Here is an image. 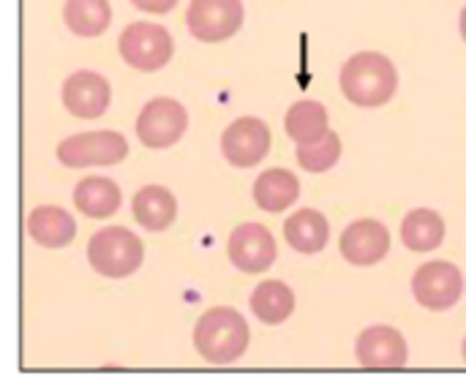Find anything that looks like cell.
Returning a JSON list of instances; mask_svg holds the SVG:
<instances>
[{"label":"cell","instance_id":"cell-17","mask_svg":"<svg viewBox=\"0 0 466 392\" xmlns=\"http://www.w3.org/2000/svg\"><path fill=\"white\" fill-rule=\"evenodd\" d=\"M284 237L300 254H319L328 246L330 224L319 210H298L292 218H287Z\"/></svg>","mask_w":466,"mask_h":392},{"label":"cell","instance_id":"cell-14","mask_svg":"<svg viewBox=\"0 0 466 392\" xmlns=\"http://www.w3.org/2000/svg\"><path fill=\"white\" fill-rule=\"evenodd\" d=\"M27 235L44 248H63L74 240L76 224L63 207L44 205L27 216Z\"/></svg>","mask_w":466,"mask_h":392},{"label":"cell","instance_id":"cell-26","mask_svg":"<svg viewBox=\"0 0 466 392\" xmlns=\"http://www.w3.org/2000/svg\"><path fill=\"white\" fill-rule=\"evenodd\" d=\"M464 360H466V338H464Z\"/></svg>","mask_w":466,"mask_h":392},{"label":"cell","instance_id":"cell-15","mask_svg":"<svg viewBox=\"0 0 466 392\" xmlns=\"http://www.w3.org/2000/svg\"><path fill=\"white\" fill-rule=\"evenodd\" d=\"M134 218L150 232L169 229L177 218V202H175L172 191H167L164 186H145L142 191H137Z\"/></svg>","mask_w":466,"mask_h":392},{"label":"cell","instance_id":"cell-11","mask_svg":"<svg viewBox=\"0 0 466 392\" xmlns=\"http://www.w3.org/2000/svg\"><path fill=\"white\" fill-rule=\"evenodd\" d=\"M358 360L371 371H396L407 366V341L396 327L377 325L358 336Z\"/></svg>","mask_w":466,"mask_h":392},{"label":"cell","instance_id":"cell-19","mask_svg":"<svg viewBox=\"0 0 466 392\" xmlns=\"http://www.w3.org/2000/svg\"><path fill=\"white\" fill-rule=\"evenodd\" d=\"M401 240H404V246L410 251H418V254L440 248L442 240H445L442 216L437 210H429V207L412 210L401 224Z\"/></svg>","mask_w":466,"mask_h":392},{"label":"cell","instance_id":"cell-8","mask_svg":"<svg viewBox=\"0 0 466 392\" xmlns=\"http://www.w3.org/2000/svg\"><path fill=\"white\" fill-rule=\"evenodd\" d=\"M415 300L429 311H448L464 295V276L451 262H426L412 278Z\"/></svg>","mask_w":466,"mask_h":392},{"label":"cell","instance_id":"cell-18","mask_svg":"<svg viewBox=\"0 0 466 392\" xmlns=\"http://www.w3.org/2000/svg\"><path fill=\"white\" fill-rule=\"evenodd\" d=\"M120 202V188L109 177H85L74 188V205L87 218H109L112 213H117Z\"/></svg>","mask_w":466,"mask_h":392},{"label":"cell","instance_id":"cell-24","mask_svg":"<svg viewBox=\"0 0 466 392\" xmlns=\"http://www.w3.org/2000/svg\"><path fill=\"white\" fill-rule=\"evenodd\" d=\"M139 11H147V14H167L177 5V0H131Z\"/></svg>","mask_w":466,"mask_h":392},{"label":"cell","instance_id":"cell-6","mask_svg":"<svg viewBox=\"0 0 466 392\" xmlns=\"http://www.w3.org/2000/svg\"><path fill=\"white\" fill-rule=\"evenodd\" d=\"M188 128V112L175 98H153L137 117V136L145 147L164 150L180 142Z\"/></svg>","mask_w":466,"mask_h":392},{"label":"cell","instance_id":"cell-22","mask_svg":"<svg viewBox=\"0 0 466 392\" xmlns=\"http://www.w3.org/2000/svg\"><path fill=\"white\" fill-rule=\"evenodd\" d=\"M328 131V109L319 101H298L287 112V134L298 145L319 142Z\"/></svg>","mask_w":466,"mask_h":392},{"label":"cell","instance_id":"cell-16","mask_svg":"<svg viewBox=\"0 0 466 392\" xmlns=\"http://www.w3.org/2000/svg\"><path fill=\"white\" fill-rule=\"evenodd\" d=\"M300 196V183L289 169H268L254 183V199L268 213H281L292 207Z\"/></svg>","mask_w":466,"mask_h":392},{"label":"cell","instance_id":"cell-23","mask_svg":"<svg viewBox=\"0 0 466 392\" xmlns=\"http://www.w3.org/2000/svg\"><path fill=\"white\" fill-rule=\"evenodd\" d=\"M341 158V139L336 131H328L319 142L298 145V164L306 172H328Z\"/></svg>","mask_w":466,"mask_h":392},{"label":"cell","instance_id":"cell-1","mask_svg":"<svg viewBox=\"0 0 466 392\" xmlns=\"http://www.w3.org/2000/svg\"><path fill=\"white\" fill-rule=\"evenodd\" d=\"M344 95L366 109L385 106L399 90V71L382 52H358L341 68Z\"/></svg>","mask_w":466,"mask_h":392},{"label":"cell","instance_id":"cell-2","mask_svg":"<svg viewBox=\"0 0 466 392\" xmlns=\"http://www.w3.org/2000/svg\"><path fill=\"white\" fill-rule=\"evenodd\" d=\"M194 347L213 366L235 363L248 349V325L235 308H210L194 327Z\"/></svg>","mask_w":466,"mask_h":392},{"label":"cell","instance_id":"cell-13","mask_svg":"<svg viewBox=\"0 0 466 392\" xmlns=\"http://www.w3.org/2000/svg\"><path fill=\"white\" fill-rule=\"evenodd\" d=\"M109 82L96 71H76L63 82V104L74 117H101L109 106Z\"/></svg>","mask_w":466,"mask_h":392},{"label":"cell","instance_id":"cell-5","mask_svg":"<svg viewBox=\"0 0 466 392\" xmlns=\"http://www.w3.org/2000/svg\"><path fill=\"white\" fill-rule=\"evenodd\" d=\"M128 156V142L117 131H85L63 139L57 145V158L60 164L71 169H85V166H112L120 164Z\"/></svg>","mask_w":466,"mask_h":392},{"label":"cell","instance_id":"cell-10","mask_svg":"<svg viewBox=\"0 0 466 392\" xmlns=\"http://www.w3.org/2000/svg\"><path fill=\"white\" fill-rule=\"evenodd\" d=\"M227 254L232 265L243 273H265L276 262V240L262 224H240L229 235Z\"/></svg>","mask_w":466,"mask_h":392},{"label":"cell","instance_id":"cell-25","mask_svg":"<svg viewBox=\"0 0 466 392\" xmlns=\"http://www.w3.org/2000/svg\"><path fill=\"white\" fill-rule=\"evenodd\" d=\"M461 35H464V41H466V5H464V11H461Z\"/></svg>","mask_w":466,"mask_h":392},{"label":"cell","instance_id":"cell-9","mask_svg":"<svg viewBox=\"0 0 466 392\" xmlns=\"http://www.w3.org/2000/svg\"><path fill=\"white\" fill-rule=\"evenodd\" d=\"M270 150V128L259 117L235 120L221 136V153L232 166H257Z\"/></svg>","mask_w":466,"mask_h":392},{"label":"cell","instance_id":"cell-20","mask_svg":"<svg viewBox=\"0 0 466 392\" xmlns=\"http://www.w3.org/2000/svg\"><path fill=\"white\" fill-rule=\"evenodd\" d=\"M63 16L74 35L96 38L109 27L112 8H109V0H66Z\"/></svg>","mask_w":466,"mask_h":392},{"label":"cell","instance_id":"cell-12","mask_svg":"<svg viewBox=\"0 0 466 392\" xmlns=\"http://www.w3.org/2000/svg\"><path fill=\"white\" fill-rule=\"evenodd\" d=\"M390 251V232L374 218H360L350 224L341 235V256L355 267H371L382 262Z\"/></svg>","mask_w":466,"mask_h":392},{"label":"cell","instance_id":"cell-4","mask_svg":"<svg viewBox=\"0 0 466 392\" xmlns=\"http://www.w3.org/2000/svg\"><path fill=\"white\" fill-rule=\"evenodd\" d=\"M120 57L137 71H158L175 55V41L167 27L153 22H131L120 33Z\"/></svg>","mask_w":466,"mask_h":392},{"label":"cell","instance_id":"cell-21","mask_svg":"<svg viewBox=\"0 0 466 392\" xmlns=\"http://www.w3.org/2000/svg\"><path fill=\"white\" fill-rule=\"evenodd\" d=\"M251 311L265 325H281L295 311V295L281 281H262L251 295Z\"/></svg>","mask_w":466,"mask_h":392},{"label":"cell","instance_id":"cell-7","mask_svg":"<svg viewBox=\"0 0 466 392\" xmlns=\"http://www.w3.org/2000/svg\"><path fill=\"white\" fill-rule=\"evenodd\" d=\"M243 0H191L186 22L197 41L218 44L243 27Z\"/></svg>","mask_w":466,"mask_h":392},{"label":"cell","instance_id":"cell-3","mask_svg":"<svg viewBox=\"0 0 466 392\" xmlns=\"http://www.w3.org/2000/svg\"><path fill=\"white\" fill-rule=\"evenodd\" d=\"M145 256L142 240L126 226H106L87 243V262L104 278H128Z\"/></svg>","mask_w":466,"mask_h":392}]
</instances>
